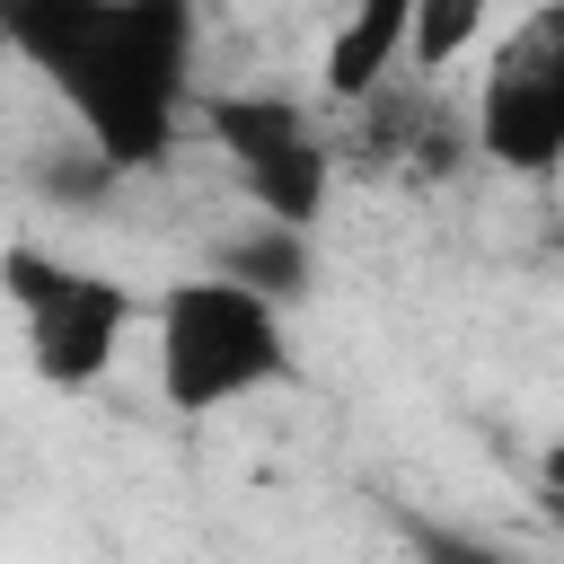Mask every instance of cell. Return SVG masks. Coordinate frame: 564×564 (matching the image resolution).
I'll list each match as a JSON object with an SVG mask.
<instances>
[{
    "label": "cell",
    "mask_w": 564,
    "mask_h": 564,
    "mask_svg": "<svg viewBox=\"0 0 564 564\" xmlns=\"http://www.w3.org/2000/svg\"><path fill=\"white\" fill-rule=\"evenodd\" d=\"M0 44L44 70L106 176H159L185 150L203 106V18L185 0H26L0 9Z\"/></svg>",
    "instance_id": "1"
},
{
    "label": "cell",
    "mask_w": 564,
    "mask_h": 564,
    "mask_svg": "<svg viewBox=\"0 0 564 564\" xmlns=\"http://www.w3.org/2000/svg\"><path fill=\"white\" fill-rule=\"evenodd\" d=\"M150 379H159V405L185 414V423H212L264 388L291 379V317L282 300H264L256 282L238 273H176L150 291Z\"/></svg>",
    "instance_id": "2"
},
{
    "label": "cell",
    "mask_w": 564,
    "mask_h": 564,
    "mask_svg": "<svg viewBox=\"0 0 564 564\" xmlns=\"http://www.w3.org/2000/svg\"><path fill=\"white\" fill-rule=\"evenodd\" d=\"M0 300L18 308V344L26 370L53 397H88L115 379L132 326H150V300L132 282H115L106 264H70L53 247H0Z\"/></svg>",
    "instance_id": "3"
},
{
    "label": "cell",
    "mask_w": 564,
    "mask_h": 564,
    "mask_svg": "<svg viewBox=\"0 0 564 564\" xmlns=\"http://www.w3.org/2000/svg\"><path fill=\"white\" fill-rule=\"evenodd\" d=\"M467 141L485 167L529 176V185L564 167V0L494 26V44L476 53Z\"/></svg>",
    "instance_id": "4"
},
{
    "label": "cell",
    "mask_w": 564,
    "mask_h": 564,
    "mask_svg": "<svg viewBox=\"0 0 564 564\" xmlns=\"http://www.w3.org/2000/svg\"><path fill=\"white\" fill-rule=\"evenodd\" d=\"M194 123L212 132V150L229 159L238 194L273 220V229H317L326 194H335V150L317 132V115L282 88H203Z\"/></svg>",
    "instance_id": "5"
},
{
    "label": "cell",
    "mask_w": 564,
    "mask_h": 564,
    "mask_svg": "<svg viewBox=\"0 0 564 564\" xmlns=\"http://www.w3.org/2000/svg\"><path fill=\"white\" fill-rule=\"evenodd\" d=\"M405 26H414V0H361L352 18H335L326 26V53H317V88L335 106L379 97L405 70Z\"/></svg>",
    "instance_id": "6"
},
{
    "label": "cell",
    "mask_w": 564,
    "mask_h": 564,
    "mask_svg": "<svg viewBox=\"0 0 564 564\" xmlns=\"http://www.w3.org/2000/svg\"><path fill=\"white\" fill-rule=\"evenodd\" d=\"M494 44V18L467 9V0H414V26H405V70H449L467 53Z\"/></svg>",
    "instance_id": "7"
},
{
    "label": "cell",
    "mask_w": 564,
    "mask_h": 564,
    "mask_svg": "<svg viewBox=\"0 0 564 564\" xmlns=\"http://www.w3.org/2000/svg\"><path fill=\"white\" fill-rule=\"evenodd\" d=\"M220 273L256 282L264 300H300V282H308V247H300V229H273V220H264L256 247H229V256H220Z\"/></svg>",
    "instance_id": "8"
},
{
    "label": "cell",
    "mask_w": 564,
    "mask_h": 564,
    "mask_svg": "<svg viewBox=\"0 0 564 564\" xmlns=\"http://www.w3.org/2000/svg\"><path fill=\"white\" fill-rule=\"evenodd\" d=\"M414 555H423V564H520L511 546L467 538V529H423V538H414Z\"/></svg>",
    "instance_id": "9"
},
{
    "label": "cell",
    "mask_w": 564,
    "mask_h": 564,
    "mask_svg": "<svg viewBox=\"0 0 564 564\" xmlns=\"http://www.w3.org/2000/svg\"><path fill=\"white\" fill-rule=\"evenodd\" d=\"M546 502H555V511H564V441H555V449H546Z\"/></svg>",
    "instance_id": "10"
}]
</instances>
